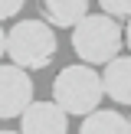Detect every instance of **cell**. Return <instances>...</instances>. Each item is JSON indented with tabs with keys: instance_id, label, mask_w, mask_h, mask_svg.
I'll return each instance as SVG.
<instances>
[{
	"instance_id": "4fadbf2b",
	"label": "cell",
	"mask_w": 131,
	"mask_h": 134,
	"mask_svg": "<svg viewBox=\"0 0 131 134\" xmlns=\"http://www.w3.org/2000/svg\"><path fill=\"white\" fill-rule=\"evenodd\" d=\"M0 134H20V131H0Z\"/></svg>"
},
{
	"instance_id": "ba28073f",
	"label": "cell",
	"mask_w": 131,
	"mask_h": 134,
	"mask_svg": "<svg viewBox=\"0 0 131 134\" xmlns=\"http://www.w3.org/2000/svg\"><path fill=\"white\" fill-rule=\"evenodd\" d=\"M79 134H131V124L124 115H118V111H89L82 121V128H79Z\"/></svg>"
},
{
	"instance_id": "52a82bcc",
	"label": "cell",
	"mask_w": 131,
	"mask_h": 134,
	"mask_svg": "<svg viewBox=\"0 0 131 134\" xmlns=\"http://www.w3.org/2000/svg\"><path fill=\"white\" fill-rule=\"evenodd\" d=\"M39 10L52 30H72L89 13V0H39Z\"/></svg>"
},
{
	"instance_id": "7c38bea8",
	"label": "cell",
	"mask_w": 131,
	"mask_h": 134,
	"mask_svg": "<svg viewBox=\"0 0 131 134\" xmlns=\"http://www.w3.org/2000/svg\"><path fill=\"white\" fill-rule=\"evenodd\" d=\"M3 46H7V30L0 26V59H3Z\"/></svg>"
},
{
	"instance_id": "5bb4252c",
	"label": "cell",
	"mask_w": 131,
	"mask_h": 134,
	"mask_svg": "<svg viewBox=\"0 0 131 134\" xmlns=\"http://www.w3.org/2000/svg\"><path fill=\"white\" fill-rule=\"evenodd\" d=\"M128 124H131V118H128Z\"/></svg>"
},
{
	"instance_id": "8992f818",
	"label": "cell",
	"mask_w": 131,
	"mask_h": 134,
	"mask_svg": "<svg viewBox=\"0 0 131 134\" xmlns=\"http://www.w3.org/2000/svg\"><path fill=\"white\" fill-rule=\"evenodd\" d=\"M102 88L111 102L118 105H131V52L121 56L118 52L115 59L105 62V72H102Z\"/></svg>"
},
{
	"instance_id": "8fae6325",
	"label": "cell",
	"mask_w": 131,
	"mask_h": 134,
	"mask_svg": "<svg viewBox=\"0 0 131 134\" xmlns=\"http://www.w3.org/2000/svg\"><path fill=\"white\" fill-rule=\"evenodd\" d=\"M121 36H124V46H128V52H131V16H128V26L121 30Z\"/></svg>"
},
{
	"instance_id": "30bf717a",
	"label": "cell",
	"mask_w": 131,
	"mask_h": 134,
	"mask_svg": "<svg viewBox=\"0 0 131 134\" xmlns=\"http://www.w3.org/2000/svg\"><path fill=\"white\" fill-rule=\"evenodd\" d=\"M23 10V0H0V20H10Z\"/></svg>"
},
{
	"instance_id": "9c48e42d",
	"label": "cell",
	"mask_w": 131,
	"mask_h": 134,
	"mask_svg": "<svg viewBox=\"0 0 131 134\" xmlns=\"http://www.w3.org/2000/svg\"><path fill=\"white\" fill-rule=\"evenodd\" d=\"M98 7H102V13H108L115 20H128L131 16V0H98Z\"/></svg>"
},
{
	"instance_id": "7a4b0ae2",
	"label": "cell",
	"mask_w": 131,
	"mask_h": 134,
	"mask_svg": "<svg viewBox=\"0 0 131 134\" xmlns=\"http://www.w3.org/2000/svg\"><path fill=\"white\" fill-rule=\"evenodd\" d=\"M72 49L82 62L89 65H105L124 49V36L115 16L108 13H85L72 26Z\"/></svg>"
},
{
	"instance_id": "6da1fadb",
	"label": "cell",
	"mask_w": 131,
	"mask_h": 134,
	"mask_svg": "<svg viewBox=\"0 0 131 134\" xmlns=\"http://www.w3.org/2000/svg\"><path fill=\"white\" fill-rule=\"evenodd\" d=\"M56 33L46 20H20L13 30H7V46H3V56L10 59L13 65L26 72H36L46 69L56 56Z\"/></svg>"
},
{
	"instance_id": "277c9868",
	"label": "cell",
	"mask_w": 131,
	"mask_h": 134,
	"mask_svg": "<svg viewBox=\"0 0 131 134\" xmlns=\"http://www.w3.org/2000/svg\"><path fill=\"white\" fill-rule=\"evenodd\" d=\"M33 102V79L20 65H0V121L20 118V111Z\"/></svg>"
},
{
	"instance_id": "3957f363",
	"label": "cell",
	"mask_w": 131,
	"mask_h": 134,
	"mask_svg": "<svg viewBox=\"0 0 131 134\" xmlns=\"http://www.w3.org/2000/svg\"><path fill=\"white\" fill-rule=\"evenodd\" d=\"M105 88H102V72H95V65H66L52 82V102L66 111V115H89L102 105Z\"/></svg>"
},
{
	"instance_id": "5b68a950",
	"label": "cell",
	"mask_w": 131,
	"mask_h": 134,
	"mask_svg": "<svg viewBox=\"0 0 131 134\" xmlns=\"http://www.w3.org/2000/svg\"><path fill=\"white\" fill-rule=\"evenodd\" d=\"M66 131H69V115L56 102L33 98L20 111V134H66Z\"/></svg>"
}]
</instances>
